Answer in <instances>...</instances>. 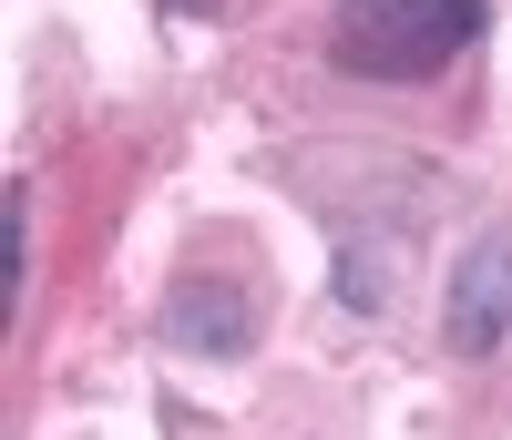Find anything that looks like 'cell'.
Returning <instances> with one entry per match:
<instances>
[{
  "label": "cell",
  "mask_w": 512,
  "mask_h": 440,
  "mask_svg": "<svg viewBox=\"0 0 512 440\" xmlns=\"http://www.w3.org/2000/svg\"><path fill=\"white\" fill-rule=\"evenodd\" d=\"M338 307H379V256H338Z\"/></svg>",
  "instance_id": "obj_4"
},
{
  "label": "cell",
  "mask_w": 512,
  "mask_h": 440,
  "mask_svg": "<svg viewBox=\"0 0 512 440\" xmlns=\"http://www.w3.org/2000/svg\"><path fill=\"white\" fill-rule=\"evenodd\" d=\"M492 31V0H338L328 62L359 82H431Z\"/></svg>",
  "instance_id": "obj_1"
},
{
  "label": "cell",
  "mask_w": 512,
  "mask_h": 440,
  "mask_svg": "<svg viewBox=\"0 0 512 440\" xmlns=\"http://www.w3.org/2000/svg\"><path fill=\"white\" fill-rule=\"evenodd\" d=\"M185 11H205V0H185Z\"/></svg>",
  "instance_id": "obj_5"
},
{
  "label": "cell",
  "mask_w": 512,
  "mask_h": 440,
  "mask_svg": "<svg viewBox=\"0 0 512 440\" xmlns=\"http://www.w3.org/2000/svg\"><path fill=\"white\" fill-rule=\"evenodd\" d=\"M502 338H512V226H482L441 287V348L451 359H492Z\"/></svg>",
  "instance_id": "obj_2"
},
{
  "label": "cell",
  "mask_w": 512,
  "mask_h": 440,
  "mask_svg": "<svg viewBox=\"0 0 512 440\" xmlns=\"http://www.w3.org/2000/svg\"><path fill=\"white\" fill-rule=\"evenodd\" d=\"M164 338H175L185 359H246V348H256L246 277H185L175 297H164Z\"/></svg>",
  "instance_id": "obj_3"
}]
</instances>
